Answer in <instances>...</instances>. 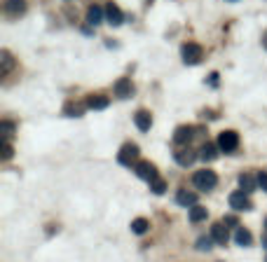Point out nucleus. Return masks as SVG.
<instances>
[{
	"label": "nucleus",
	"instance_id": "20",
	"mask_svg": "<svg viewBox=\"0 0 267 262\" xmlns=\"http://www.w3.org/2000/svg\"><path fill=\"white\" fill-rule=\"evenodd\" d=\"M0 136H2V141H10V138L14 136V122L2 119V122H0Z\"/></svg>",
	"mask_w": 267,
	"mask_h": 262
},
{
	"label": "nucleus",
	"instance_id": "17",
	"mask_svg": "<svg viewBox=\"0 0 267 262\" xmlns=\"http://www.w3.org/2000/svg\"><path fill=\"white\" fill-rule=\"evenodd\" d=\"M256 188H258V178H256V176H251V173H242V176H239V190H242V192L251 194Z\"/></svg>",
	"mask_w": 267,
	"mask_h": 262
},
{
	"label": "nucleus",
	"instance_id": "26",
	"mask_svg": "<svg viewBox=\"0 0 267 262\" xmlns=\"http://www.w3.org/2000/svg\"><path fill=\"white\" fill-rule=\"evenodd\" d=\"M150 190H152L155 194H164V192H167V183L162 178H157L155 183H150Z\"/></svg>",
	"mask_w": 267,
	"mask_h": 262
},
{
	"label": "nucleus",
	"instance_id": "14",
	"mask_svg": "<svg viewBox=\"0 0 267 262\" xmlns=\"http://www.w3.org/2000/svg\"><path fill=\"white\" fill-rule=\"evenodd\" d=\"M2 7H5V12H7L10 17H22L28 5H26V0H5Z\"/></svg>",
	"mask_w": 267,
	"mask_h": 262
},
{
	"label": "nucleus",
	"instance_id": "1",
	"mask_svg": "<svg viewBox=\"0 0 267 262\" xmlns=\"http://www.w3.org/2000/svg\"><path fill=\"white\" fill-rule=\"evenodd\" d=\"M193 185L199 192H211L218 185V176H216L211 168H202V171H197L193 176Z\"/></svg>",
	"mask_w": 267,
	"mask_h": 262
},
{
	"label": "nucleus",
	"instance_id": "23",
	"mask_svg": "<svg viewBox=\"0 0 267 262\" xmlns=\"http://www.w3.org/2000/svg\"><path fill=\"white\" fill-rule=\"evenodd\" d=\"M0 61H2V73H10L12 68H14V59H12V54L10 52H0Z\"/></svg>",
	"mask_w": 267,
	"mask_h": 262
},
{
	"label": "nucleus",
	"instance_id": "21",
	"mask_svg": "<svg viewBox=\"0 0 267 262\" xmlns=\"http://www.w3.org/2000/svg\"><path fill=\"white\" fill-rule=\"evenodd\" d=\"M150 230V222L146 220V218H136V220L131 222V232H134V234H146V232Z\"/></svg>",
	"mask_w": 267,
	"mask_h": 262
},
{
	"label": "nucleus",
	"instance_id": "29",
	"mask_svg": "<svg viewBox=\"0 0 267 262\" xmlns=\"http://www.w3.org/2000/svg\"><path fill=\"white\" fill-rule=\"evenodd\" d=\"M223 222L227 225V227H237V218H235V215H227Z\"/></svg>",
	"mask_w": 267,
	"mask_h": 262
},
{
	"label": "nucleus",
	"instance_id": "30",
	"mask_svg": "<svg viewBox=\"0 0 267 262\" xmlns=\"http://www.w3.org/2000/svg\"><path fill=\"white\" fill-rule=\"evenodd\" d=\"M263 47H265V49H267V33H265V35H263Z\"/></svg>",
	"mask_w": 267,
	"mask_h": 262
},
{
	"label": "nucleus",
	"instance_id": "10",
	"mask_svg": "<svg viewBox=\"0 0 267 262\" xmlns=\"http://www.w3.org/2000/svg\"><path fill=\"white\" fill-rule=\"evenodd\" d=\"M211 239H214L216 243H220V246H225V243L230 241V232H227V225H225V222H214V225H211Z\"/></svg>",
	"mask_w": 267,
	"mask_h": 262
},
{
	"label": "nucleus",
	"instance_id": "22",
	"mask_svg": "<svg viewBox=\"0 0 267 262\" xmlns=\"http://www.w3.org/2000/svg\"><path fill=\"white\" fill-rule=\"evenodd\" d=\"M206 215H209V213H206V209H204V206H199V204L190 209V220H193V222H202V220H206Z\"/></svg>",
	"mask_w": 267,
	"mask_h": 262
},
{
	"label": "nucleus",
	"instance_id": "19",
	"mask_svg": "<svg viewBox=\"0 0 267 262\" xmlns=\"http://www.w3.org/2000/svg\"><path fill=\"white\" fill-rule=\"evenodd\" d=\"M235 241H237V246H251V243H253V237H251V232L248 230L237 227L235 230Z\"/></svg>",
	"mask_w": 267,
	"mask_h": 262
},
{
	"label": "nucleus",
	"instance_id": "16",
	"mask_svg": "<svg viewBox=\"0 0 267 262\" xmlns=\"http://www.w3.org/2000/svg\"><path fill=\"white\" fill-rule=\"evenodd\" d=\"M134 122L139 126V131H150V126H152V115H150L148 110H139L136 115H134Z\"/></svg>",
	"mask_w": 267,
	"mask_h": 262
},
{
	"label": "nucleus",
	"instance_id": "2",
	"mask_svg": "<svg viewBox=\"0 0 267 262\" xmlns=\"http://www.w3.org/2000/svg\"><path fill=\"white\" fill-rule=\"evenodd\" d=\"M181 59L185 66H197V63H202V59H204L202 45H197V42H185L181 47Z\"/></svg>",
	"mask_w": 267,
	"mask_h": 262
},
{
	"label": "nucleus",
	"instance_id": "7",
	"mask_svg": "<svg viewBox=\"0 0 267 262\" xmlns=\"http://www.w3.org/2000/svg\"><path fill=\"white\" fill-rule=\"evenodd\" d=\"M103 10H106V21L113 26V28H118V26H122V24H124V12L120 10L115 2H108Z\"/></svg>",
	"mask_w": 267,
	"mask_h": 262
},
{
	"label": "nucleus",
	"instance_id": "33",
	"mask_svg": "<svg viewBox=\"0 0 267 262\" xmlns=\"http://www.w3.org/2000/svg\"><path fill=\"white\" fill-rule=\"evenodd\" d=\"M265 262H267V258H265Z\"/></svg>",
	"mask_w": 267,
	"mask_h": 262
},
{
	"label": "nucleus",
	"instance_id": "27",
	"mask_svg": "<svg viewBox=\"0 0 267 262\" xmlns=\"http://www.w3.org/2000/svg\"><path fill=\"white\" fill-rule=\"evenodd\" d=\"M82 113H85V110H82L80 105H73V103L66 105V115H68V117H80Z\"/></svg>",
	"mask_w": 267,
	"mask_h": 262
},
{
	"label": "nucleus",
	"instance_id": "13",
	"mask_svg": "<svg viewBox=\"0 0 267 262\" xmlns=\"http://www.w3.org/2000/svg\"><path fill=\"white\" fill-rule=\"evenodd\" d=\"M101 21H106V10H101L98 5H89L87 7V24L89 26H98Z\"/></svg>",
	"mask_w": 267,
	"mask_h": 262
},
{
	"label": "nucleus",
	"instance_id": "25",
	"mask_svg": "<svg viewBox=\"0 0 267 262\" xmlns=\"http://www.w3.org/2000/svg\"><path fill=\"white\" fill-rule=\"evenodd\" d=\"M2 152H0V159H2V162H7V159H12V155H14V150H12V145L10 143H7V141H2Z\"/></svg>",
	"mask_w": 267,
	"mask_h": 262
},
{
	"label": "nucleus",
	"instance_id": "5",
	"mask_svg": "<svg viewBox=\"0 0 267 262\" xmlns=\"http://www.w3.org/2000/svg\"><path fill=\"white\" fill-rule=\"evenodd\" d=\"M115 96L118 98H122V101H127V98H131V96L136 94V89H134V82L129 80V77H120L118 82H115Z\"/></svg>",
	"mask_w": 267,
	"mask_h": 262
},
{
	"label": "nucleus",
	"instance_id": "4",
	"mask_svg": "<svg viewBox=\"0 0 267 262\" xmlns=\"http://www.w3.org/2000/svg\"><path fill=\"white\" fill-rule=\"evenodd\" d=\"M139 155H141V150H139L136 143H124L118 152V162L122 164V167H131V164L139 159Z\"/></svg>",
	"mask_w": 267,
	"mask_h": 262
},
{
	"label": "nucleus",
	"instance_id": "8",
	"mask_svg": "<svg viewBox=\"0 0 267 262\" xmlns=\"http://www.w3.org/2000/svg\"><path fill=\"white\" fill-rule=\"evenodd\" d=\"M136 176H139L141 180H146V183H155V180L160 178V176H157V168L152 167L150 162H139V164H136Z\"/></svg>",
	"mask_w": 267,
	"mask_h": 262
},
{
	"label": "nucleus",
	"instance_id": "32",
	"mask_svg": "<svg viewBox=\"0 0 267 262\" xmlns=\"http://www.w3.org/2000/svg\"><path fill=\"white\" fill-rule=\"evenodd\" d=\"M230 2H237V0H230Z\"/></svg>",
	"mask_w": 267,
	"mask_h": 262
},
{
	"label": "nucleus",
	"instance_id": "31",
	"mask_svg": "<svg viewBox=\"0 0 267 262\" xmlns=\"http://www.w3.org/2000/svg\"><path fill=\"white\" fill-rule=\"evenodd\" d=\"M265 232H267V218H265Z\"/></svg>",
	"mask_w": 267,
	"mask_h": 262
},
{
	"label": "nucleus",
	"instance_id": "6",
	"mask_svg": "<svg viewBox=\"0 0 267 262\" xmlns=\"http://www.w3.org/2000/svg\"><path fill=\"white\" fill-rule=\"evenodd\" d=\"M227 201H230V206H232L235 211H251V209H253V204H251V199H248V194L242 192V190L232 192Z\"/></svg>",
	"mask_w": 267,
	"mask_h": 262
},
{
	"label": "nucleus",
	"instance_id": "24",
	"mask_svg": "<svg viewBox=\"0 0 267 262\" xmlns=\"http://www.w3.org/2000/svg\"><path fill=\"white\" fill-rule=\"evenodd\" d=\"M214 243L216 241L211 239V237H199L194 246H197V251H211V248H214Z\"/></svg>",
	"mask_w": 267,
	"mask_h": 262
},
{
	"label": "nucleus",
	"instance_id": "9",
	"mask_svg": "<svg viewBox=\"0 0 267 262\" xmlns=\"http://www.w3.org/2000/svg\"><path fill=\"white\" fill-rule=\"evenodd\" d=\"M194 134H199L194 126H178V129L173 131V143H176V145H188L194 138Z\"/></svg>",
	"mask_w": 267,
	"mask_h": 262
},
{
	"label": "nucleus",
	"instance_id": "28",
	"mask_svg": "<svg viewBox=\"0 0 267 262\" xmlns=\"http://www.w3.org/2000/svg\"><path fill=\"white\" fill-rule=\"evenodd\" d=\"M256 178H258V188H263L267 192V173H263V171H260Z\"/></svg>",
	"mask_w": 267,
	"mask_h": 262
},
{
	"label": "nucleus",
	"instance_id": "15",
	"mask_svg": "<svg viewBox=\"0 0 267 262\" xmlns=\"http://www.w3.org/2000/svg\"><path fill=\"white\" fill-rule=\"evenodd\" d=\"M176 204H178V206H188V209H193V206H197V194L190 192V190H178V194H176Z\"/></svg>",
	"mask_w": 267,
	"mask_h": 262
},
{
	"label": "nucleus",
	"instance_id": "18",
	"mask_svg": "<svg viewBox=\"0 0 267 262\" xmlns=\"http://www.w3.org/2000/svg\"><path fill=\"white\" fill-rule=\"evenodd\" d=\"M218 145H214V143H204L202 145V150H199V159L202 162H214L216 157H218Z\"/></svg>",
	"mask_w": 267,
	"mask_h": 262
},
{
	"label": "nucleus",
	"instance_id": "3",
	"mask_svg": "<svg viewBox=\"0 0 267 262\" xmlns=\"http://www.w3.org/2000/svg\"><path fill=\"white\" fill-rule=\"evenodd\" d=\"M218 150L225 152V155H232L237 147H239V134L237 131H223L220 136H218Z\"/></svg>",
	"mask_w": 267,
	"mask_h": 262
},
{
	"label": "nucleus",
	"instance_id": "11",
	"mask_svg": "<svg viewBox=\"0 0 267 262\" xmlns=\"http://www.w3.org/2000/svg\"><path fill=\"white\" fill-rule=\"evenodd\" d=\"M197 157H199V152H194L193 147H183V150H178V152L173 155V159H176L181 167H193Z\"/></svg>",
	"mask_w": 267,
	"mask_h": 262
},
{
	"label": "nucleus",
	"instance_id": "12",
	"mask_svg": "<svg viewBox=\"0 0 267 262\" xmlns=\"http://www.w3.org/2000/svg\"><path fill=\"white\" fill-rule=\"evenodd\" d=\"M85 105L89 110H106L108 105H110V98L103 94H92V96H87Z\"/></svg>",
	"mask_w": 267,
	"mask_h": 262
}]
</instances>
